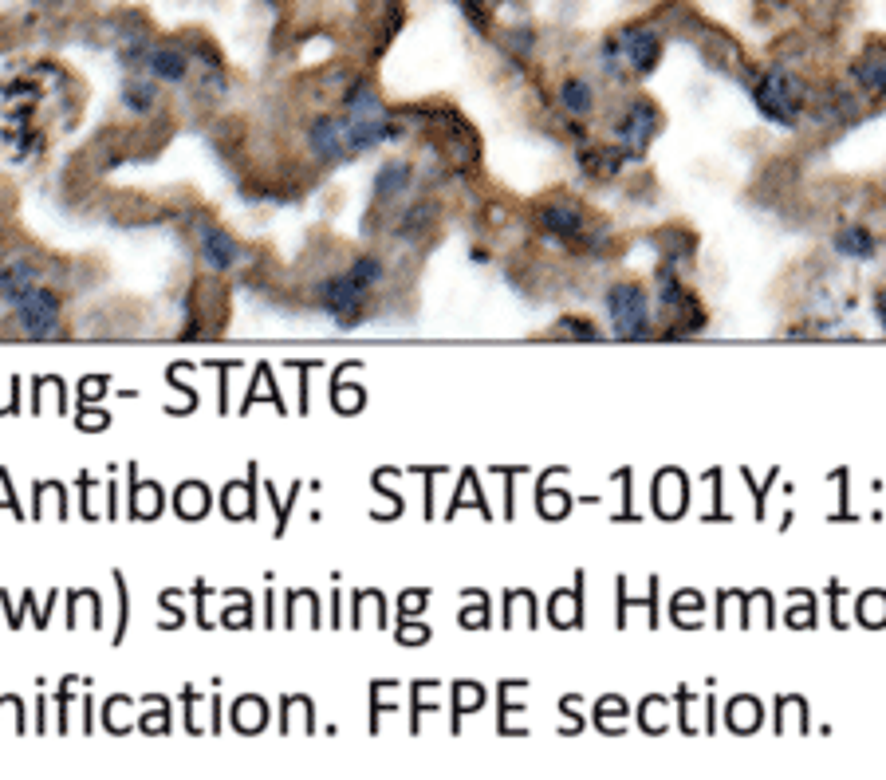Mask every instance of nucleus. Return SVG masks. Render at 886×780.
Masks as SVG:
<instances>
[{
	"label": "nucleus",
	"mask_w": 886,
	"mask_h": 780,
	"mask_svg": "<svg viewBox=\"0 0 886 780\" xmlns=\"http://www.w3.org/2000/svg\"><path fill=\"white\" fill-rule=\"evenodd\" d=\"M753 99H757L760 115H768V119L780 123V127H792V123L800 119V107H804V83H800L796 75L772 67V71L757 75Z\"/></svg>",
	"instance_id": "nucleus-1"
},
{
	"label": "nucleus",
	"mask_w": 886,
	"mask_h": 780,
	"mask_svg": "<svg viewBox=\"0 0 886 780\" xmlns=\"http://www.w3.org/2000/svg\"><path fill=\"white\" fill-rule=\"evenodd\" d=\"M607 316H611V327H615L619 339H646L650 335V300L631 280H623L607 292Z\"/></svg>",
	"instance_id": "nucleus-2"
},
{
	"label": "nucleus",
	"mask_w": 886,
	"mask_h": 780,
	"mask_svg": "<svg viewBox=\"0 0 886 780\" xmlns=\"http://www.w3.org/2000/svg\"><path fill=\"white\" fill-rule=\"evenodd\" d=\"M12 316H16L20 331H28V335H36V339H48V335L60 331L64 304H60V296H56L52 288L40 284V288H32L20 304H12Z\"/></svg>",
	"instance_id": "nucleus-3"
},
{
	"label": "nucleus",
	"mask_w": 886,
	"mask_h": 780,
	"mask_svg": "<svg viewBox=\"0 0 886 780\" xmlns=\"http://www.w3.org/2000/svg\"><path fill=\"white\" fill-rule=\"evenodd\" d=\"M367 296L371 292H363L347 272H339V276H327L323 284H319V308L335 320L339 327H351L359 324V316H363V304H367Z\"/></svg>",
	"instance_id": "nucleus-4"
},
{
	"label": "nucleus",
	"mask_w": 886,
	"mask_h": 780,
	"mask_svg": "<svg viewBox=\"0 0 886 780\" xmlns=\"http://www.w3.org/2000/svg\"><path fill=\"white\" fill-rule=\"evenodd\" d=\"M619 60L627 64V71L634 75H650L658 60H662V36L654 32V28H646V24H631V28H623L619 36Z\"/></svg>",
	"instance_id": "nucleus-5"
},
{
	"label": "nucleus",
	"mask_w": 886,
	"mask_h": 780,
	"mask_svg": "<svg viewBox=\"0 0 886 780\" xmlns=\"http://www.w3.org/2000/svg\"><path fill=\"white\" fill-rule=\"evenodd\" d=\"M44 284V268L32 257H8L0 260V300L4 304H20L32 288Z\"/></svg>",
	"instance_id": "nucleus-6"
},
{
	"label": "nucleus",
	"mask_w": 886,
	"mask_h": 780,
	"mask_svg": "<svg viewBox=\"0 0 886 780\" xmlns=\"http://www.w3.org/2000/svg\"><path fill=\"white\" fill-rule=\"evenodd\" d=\"M658 127H662L658 107H654L650 99H634L631 107H627V115H623V123H619V138H623L627 150H646L650 138L658 134Z\"/></svg>",
	"instance_id": "nucleus-7"
},
{
	"label": "nucleus",
	"mask_w": 886,
	"mask_h": 780,
	"mask_svg": "<svg viewBox=\"0 0 886 780\" xmlns=\"http://www.w3.org/2000/svg\"><path fill=\"white\" fill-rule=\"evenodd\" d=\"M197 249L213 272H233L241 260V245L225 229H213V225H197Z\"/></svg>",
	"instance_id": "nucleus-8"
},
{
	"label": "nucleus",
	"mask_w": 886,
	"mask_h": 780,
	"mask_svg": "<svg viewBox=\"0 0 886 780\" xmlns=\"http://www.w3.org/2000/svg\"><path fill=\"white\" fill-rule=\"evenodd\" d=\"M308 146L323 166L331 162H343L347 158V146H343V130H339V115H319L312 130H308Z\"/></svg>",
	"instance_id": "nucleus-9"
},
{
	"label": "nucleus",
	"mask_w": 886,
	"mask_h": 780,
	"mask_svg": "<svg viewBox=\"0 0 886 780\" xmlns=\"http://www.w3.org/2000/svg\"><path fill=\"white\" fill-rule=\"evenodd\" d=\"M536 221H540L544 233H552V237H560V241H571V237L583 233V209H579L575 201H552V205H544V209L536 213Z\"/></svg>",
	"instance_id": "nucleus-10"
},
{
	"label": "nucleus",
	"mask_w": 886,
	"mask_h": 780,
	"mask_svg": "<svg viewBox=\"0 0 886 780\" xmlns=\"http://www.w3.org/2000/svg\"><path fill=\"white\" fill-rule=\"evenodd\" d=\"M146 71H150L158 83H186L190 60H186V52H178V48H170V44H154L150 56H146Z\"/></svg>",
	"instance_id": "nucleus-11"
},
{
	"label": "nucleus",
	"mask_w": 886,
	"mask_h": 780,
	"mask_svg": "<svg viewBox=\"0 0 886 780\" xmlns=\"http://www.w3.org/2000/svg\"><path fill=\"white\" fill-rule=\"evenodd\" d=\"M851 75H855V83H859L863 91L883 95L886 91V52H867V56H859L855 67H851Z\"/></svg>",
	"instance_id": "nucleus-12"
},
{
	"label": "nucleus",
	"mask_w": 886,
	"mask_h": 780,
	"mask_svg": "<svg viewBox=\"0 0 886 780\" xmlns=\"http://www.w3.org/2000/svg\"><path fill=\"white\" fill-rule=\"evenodd\" d=\"M835 253H843V257L851 260H875L879 257V241L867 233V229H843L839 237H835Z\"/></svg>",
	"instance_id": "nucleus-13"
},
{
	"label": "nucleus",
	"mask_w": 886,
	"mask_h": 780,
	"mask_svg": "<svg viewBox=\"0 0 886 780\" xmlns=\"http://www.w3.org/2000/svg\"><path fill=\"white\" fill-rule=\"evenodd\" d=\"M410 178H414V166H410V162H386L379 170V178H375V194H379L382 201L406 194V190H410Z\"/></svg>",
	"instance_id": "nucleus-14"
},
{
	"label": "nucleus",
	"mask_w": 886,
	"mask_h": 780,
	"mask_svg": "<svg viewBox=\"0 0 886 780\" xmlns=\"http://www.w3.org/2000/svg\"><path fill=\"white\" fill-rule=\"evenodd\" d=\"M560 103L568 107L575 119H583V115H591L595 111V91H591V83L587 79H579V75H571L560 83Z\"/></svg>",
	"instance_id": "nucleus-15"
},
{
	"label": "nucleus",
	"mask_w": 886,
	"mask_h": 780,
	"mask_svg": "<svg viewBox=\"0 0 886 780\" xmlns=\"http://www.w3.org/2000/svg\"><path fill=\"white\" fill-rule=\"evenodd\" d=\"M154 83H158L154 75H150V79H138V75H134V79L123 83V103H127L130 115H146V111L154 107V99H158V87H154Z\"/></svg>",
	"instance_id": "nucleus-16"
},
{
	"label": "nucleus",
	"mask_w": 886,
	"mask_h": 780,
	"mask_svg": "<svg viewBox=\"0 0 886 780\" xmlns=\"http://www.w3.org/2000/svg\"><path fill=\"white\" fill-rule=\"evenodd\" d=\"M347 276L363 288V292H375L382 284V276H386V264L379 257H371V253H363V257L351 260V268H347Z\"/></svg>",
	"instance_id": "nucleus-17"
},
{
	"label": "nucleus",
	"mask_w": 886,
	"mask_h": 780,
	"mask_svg": "<svg viewBox=\"0 0 886 780\" xmlns=\"http://www.w3.org/2000/svg\"><path fill=\"white\" fill-rule=\"evenodd\" d=\"M564 327H568V331H575V339H599L595 324H587V320H564Z\"/></svg>",
	"instance_id": "nucleus-18"
},
{
	"label": "nucleus",
	"mask_w": 886,
	"mask_h": 780,
	"mask_svg": "<svg viewBox=\"0 0 886 780\" xmlns=\"http://www.w3.org/2000/svg\"><path fill=\"white\" fill-rule=\"evenodd\" d=\"M489 4H497V0H469V12H477V16H481Z\"/></svg>",
	"instance_id": "nucleus-19"
},
{
	"label": "nucleus",
	"mask_w": 886,
	"mask_h": 780,
	"mask_svg": "<svg viewBox=\"0 0 886 780\" xmlns=\"http://www.w3.org/2000/svg\"><path fill=\"white\" fill-rule=\"evenodd\" d=\"M879 320H883V327H886V288L879 292Z\"/></svg>",
	"instance_id": "nucleus-20"
}]
</instances>
